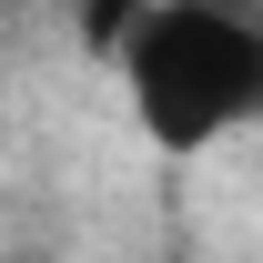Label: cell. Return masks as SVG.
<instances>
[{
    "label": "cell",
    "instance_id": "cell-1",
    "mask_svg": "<svg viewBox=\"0 0 263 263\" xmlns=\"http://www.w3.org/2000/svg\"><path fill=\"white\" fill-rule=\"evenodd\" d=\"M122 91L162 152H213L263 122V21L202 10V0H152V21L122 41Z\"/></svg>",
    "mask_w": 263,
    "mask_h": 263
},
{
    "label": "cell",
    "instance_id": "cell-2",
    "mask_svg": "<svg viewBox=\"0 0 263 263\" xmlns=\"http://www.w3.org/2000/svg\"><path fill=\"white\" fill-rule=\"evenodd\" d=\"M202 10H243V21H263V0H202Z\"/></svg>",
    "mask_w": 263,
    "mask_h": 263
}]
</instances>
